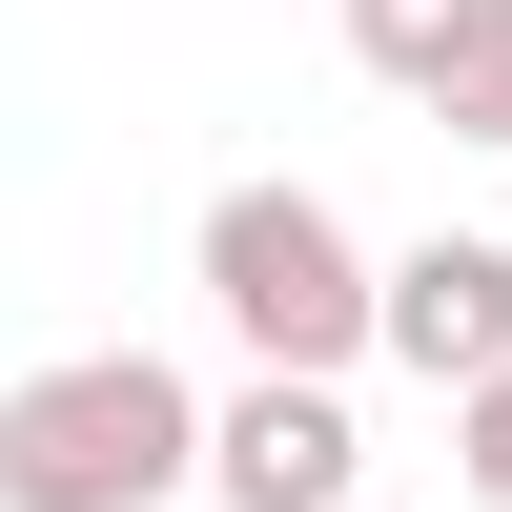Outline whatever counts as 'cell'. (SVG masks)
<instances>
[{
	"instance_id": "7",
	"label": "cell",
	"mask_w": 512,
	"mask_h": 512,
	"mask_svg": "<svg viewBox=\"0 0 512 512\" xmlns=\"http://www.w3.org/2000/svg\"><path fill=\"white\" fill-rule=\"evenodd\" d=\"M451 431H472V492L512 512V369H472V390H451Z\"/></svg>"
},
{
	"instance_id": "3",
	"label": "cell",
	"mask_w": 512,
	"mask_h": 512,
	"mask_svg": "<svg viewBox=\"0 0 512 512\" xmlns=\"http://www.w3.org/2000/svg\"><path fill=\"white\" fill-rule=\"evenodd\" d=\"M369 431H349V369H246L205 410V512H349Z\"/></svg>"
},
{
	"instance_id": "5",
	"label": "cell",
	"mask_w": 512,
	"mask_h": 512,
	"mask_svg": "<svg viewBox=\"0 0 512 512\" xmlns=\"http://www.w3.org/2000/svg\"><path fill=\"white\" fill-rule=\"evenodd\" d=\"M431 123H451V144H512V0H472V21H451V62H431Z\"/></svg>"
},
{
	"instance_id": "1",
	"label": "cell",
	"mask_w": 512,
	"mask_h": 512,
	"mask_svg": "<svg viewBox=\"0 0 512 512\" xmlns=\"http://www.w3.org/2000/svg\"><path fill=\"white\" fill-rule=\"evenodd\" d=\"M205 492V390L164 349H62L0 390V512H185Z\"/></svg>"
},
{
	"instance_id": "4",
	"label": "cell",
	"mask_w": 512,
	"mask_h": 512,
	"mask_svg": "<svg viewBox=\"0 0 512 512\" xmlns=\"http://www.w3.org/2000/svg\"><path fill=\"white\" fill-rule=\"evenodd\" d=\"M369 349H390V369H431V390H472V369H512V246H492V226L369 246Z\"/></svg>"
},
{
	"instance_id": "8",
	"label": "cell",
	"mask_w": 512,
	"mask_h": 512,
	"mask_svg": "<svg viewBox=\"0 0 512 512\" xmlns=\"http://www.w3.org/2000/svg\"><path fill=\"white\" fill-rule=\"evenodd\" d=\"M349 512H369V492H349Z\"/></svg>"
},
{
	"instance_id": "2",
	"label": "cell",
	"mask_w": 512,
	"mask_h": 512,
	"mask_svg": "<svg viewBox=\"0 0 512 512\" xmlns=\"http://www.w3.org/2000/svg\"><path fill=\"white\" fill-rule=\"evenodd\" d=\"M185 287L226 308L246 369H369V246H349L328 185H226L185 226Z\"/></svg>"
},
{
	"instance_id": "6",
	"label": "cell",
	"mask_w": 512,
	"mask_h": 512,
	"mask_svg": "<svg viewBox=\"0 0 512 512\" xmlns=\"http://www.w3.org/2000/svg\"><path fill=\"white\" fill-rule=\"evenodd\" d=\"M451 21H472V0H349V62L390 82V103H431V62H451Z\"/></svg>"
}]
</instances>
